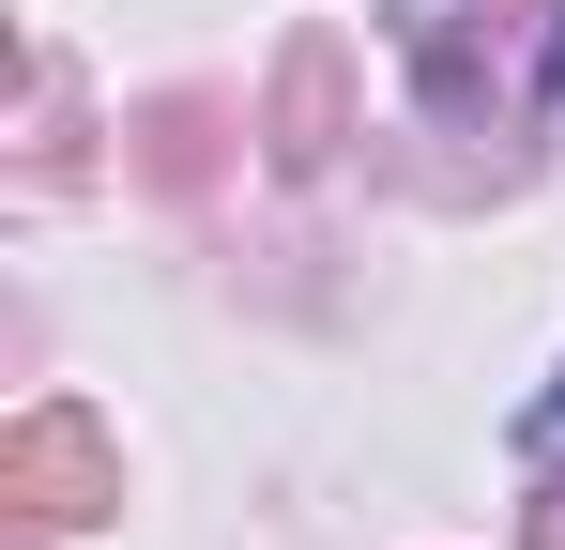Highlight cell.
Wrapping results in <instances>:
<instances>
[{"label":"cell","instance_id":"6da1fadb","mask_svg":"<svg viewBox=\"0 0 565 550\" xmlns=\"http://www.w3.org/2000/svg\"><path fill=\"white\" fill-rule=\"evenodd\" d=\"M551 92H565V46H551Z\"/></svg>","mask_w":565,"mask_h":550},{"label":"cell","instance_id":"7a4b0ae2","mask_svg":"<svg viewBox=\"0 0 565 550\" xmlns=\"http://www.w3.org/2000/svg\"><path fill=\"white\" fill-rule=\"evenodd\" d=\"M551 444H565V413H551Z\"/></svg>","mask_w":565,"mask_h":550}]
</instances>
